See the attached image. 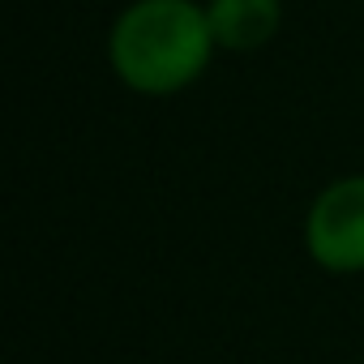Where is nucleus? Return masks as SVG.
I'll list each match as a JSON object with an SVG mask.
<instances>
[{
    "instance_id": "obj_1",
    "label": "nucleus",
    "mask_w": 364,
    "mask_h": 364,
    "mask_svg": "<svg viewBox=\"0 0 364 364\" xmlns=\"http://www.w3.org/2000/svg\"><path fill=\"white\" fill-rule=\"evenodd\" d=\"M103 52L112 77L141 99L189 90L219 56L206 0H129L107 26Z\"/></svg>"
},
{
    "instance_id": "obj_3",
    "label": "nucleus",
    "mask_w": 364,
    "mask_h": 364,
    "mask_svg": "<svg viewBox=\"0 0 364 364\" xmlns=\"http://www.w3.org/2000/svg\"><path fill=\"white\" fill-rule=\"evenodd\" d=\"M215 48L228 56H253L283 31V0H206Z\"/></svg>"
},
{
    "instance_id": "obj_2",
    "label": "nucleus",
    "mask_w": 364,
    "mask_h": 364,
    "mask_svg": "<svg viewBox=\"0 0 364 364\" xmlns=\"http://www.w3.org/2000/svg\"><path fill=\"white\" fill-rule=\"evenodd\" d=\"M304 253L326 274H364V171L334 176L313 193L304 210Z\"/></svg>"
}]
</instances>
